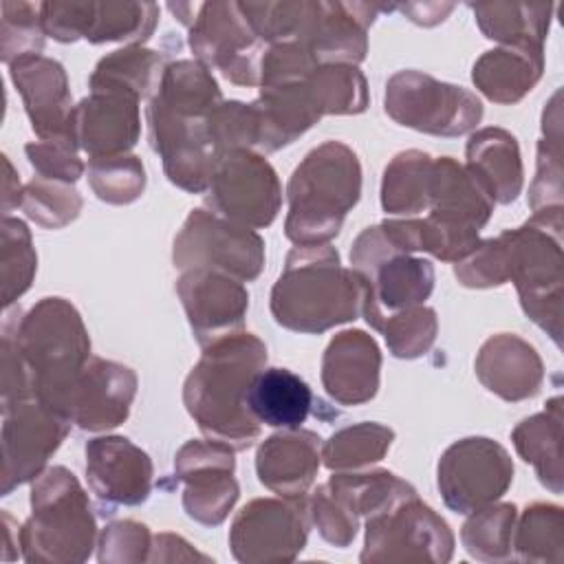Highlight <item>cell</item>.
<instances>
[{
	"mask_svg": "<svg viewBox=\"0 0 564 564\" xmlns=\"http://www.w3.org/2000/svg\"><path fill=\"white\" fill-rule=\"evenodd\" d=\"M267 364V346L253 333H236L203 348L183 386V403L207 438L247 449L262 425L249 410L247 392Z\"/></svg>",
	"mask_w": 564,
	"mask_h": 564,
	"instance_id": "obj_1",
	"label": "cell"
},
{
	"mask_svg": "<svg viewBox=\"0 0 564 564\" xmlns=\"http://www.w3.org/2000/svg\"><path fill=\"white\" fill-rule=\"evenodd\" d=\"M366 291V280L355 269L341 267L335 247L295 245L271 289V315L289 330L319 335L357 319Z\"/></svg>",
	"mask_w": 564,
	"mask_h": 564,
	"instance_id": "obj_2",
	"label": "cell"
},
{
	"mask_svg": "<svg viewBox=\"0 0 564 564\" xmlns=\"http://www.w3.org/2000/svg\"><path fill=\"white\" fill-rule=\"evenodd\" d=\"M2 330L18 346L33 397L62 414L77 375L93 357L79 311L64 297H42L18 319L4 311Z\"/></svg>",
	"mask_w": 564,
	"mask_h": 564,
	"instance_id": "obj_3",
	"label": "cell"
},
{
	"mask_svg": "<svg viewBox=\"0 0 564 564\" xmlns=\"http://www.w3.org/2000/svg\"><path fill=\"white\" fill-rule=\"evenodd\" d=\"M359 196L361 165L357 154L341 141H324L302 159L289 178L286 238L297 247L328 245Z\"/></svg>",
	"mask_w": 564,
	"mask_h": 564,
	"instance_id": "obj_4",
	"label": "cell"
},
{
	"mask_svg": "<svg viewBox=\"0 0 564 564\" xmlns=\"http://www.w3.org/2000/svg\"><path fill=\"white\" fill-rule=\"evenodd\" d=\"M97 538L90 500L73 471L46 467L31 487V516L18 531L26 562L73 564L88 560Z\"/></svg>",
	"mask_w": 564,
	"mask_h": 564,
	"instance_id": "obj_5",
	"label": "cell"
},
{
	"mask_svg": "<svg viewBox=\"0 0 564 564\" xmlns=\"http://www.w3.org/2000/svg\"><path fill=\"white\" fill-rule=\"evenodd\" d=\"M507 282L516 284L522 311L560 346L562 339V209L533 214L500 234Z\"/></svg>",
	"mask_w": 564,
	"mask_h": 564,
	"instance_id": "obj_6",
	"label": "cell"
},
{
	"mask_svg": "<svg viewBox=\"0 0 564 564\" xmlns=\"http://www.w3.org/2000/svg\"><path fill=\"white\" fill-rule=\"evenodd\" d=\"M350 269L366 280L361 315L379 330L381 322L403 308L423 304L434 289V267L425 258L399 251L381 225L366 227L350 247Z\"/></svg>",
	"mask_w": 564,
	"mask_h": 564,
	"instance_id": "obj_7",
	"label": "cell"
},
{
	"mask_svg": "<svg viewBox=\"0 0 564 564\" xmlns=\"http://www.w3.org/2000/svg\"><path fill=\"white\" fill-rule=\"evenodd\" d=\"M383 106L399 126L436 137H460L482 119V104L471 90L412 68L388 79Z\"/></svg>",
	"mask_w": 564,
	"mask_h": 564,
	"instance_id": "obj_8",
	"label": "cell"
},
{
	"mask_svg": "<svg viewBox=\"0 0 564 564\" xmlns=\"http://www.w3.org/2000/svg\"><path fill=\"white\" fill-rule=\"evenodd\" d=\"M454 533L449 524L419 496L366 518L361 562H449Z\"/></svg>",
	"mask_w": 564,
	"mask_h": 564,
	"instance_id": "obj_9",
	"label": "cell"
},
{
	"mask_svg": "<svg viewBox=\"0 0 564 564\" xmlns=\"http://www.w3.org/2000/svg\"><path fill=\"white\" fill-rule=\"evenodd\" d=\"M172 262L181 271L214 269L251 282L264 267V240L256 229L207 209H192L174 238Z\"/></svg>",
	"mask_w": 564,
	"mask_h": 564,
	"instance_id": "obj_10",
	"label": "cell"
},
{
	"mask_svg": "<svg viewBox=\"0 0 564 564\" xmlns=\"http://www.w3.org/2000/svg\"><path fill=\"white\" fill-rule=\"evenodd\" d=\"M209 212L249 227H269L282 205V185L273 165L253 150H227L218 154L207 196Z\"/></svg>",
	"mask_w": 564,
	"mask_h": 564,
	"instance_id": "obj_11",
	"label": "cell"
},
{
	"mask_svg": "<svg viewBox=\"0 0 564 564\" xmlns=\"http://www.w3.org/2000/svg\"><path fill=\"white\" fill-rule=\"evenodd\" d=\"M511 482L513 460L509 452L487 436L452 443L436 467L441 498L456 513H471L496 502Z\"/></svg>",
	"mask_w": 564,
	"mask_h": 564,
	"instance_id": "obj_12",
	"label": "cell"
},
{
	"mask_svg": "<svg viewBox=\"0 0 564 564\" xmlns=\"http://www.w3.org/2000/svg\"><path fill=\"white\" fill-rule=\"evenodd\" d=\"M308 522L304 498H256L231 522V555L245 564L293 562L306 546Z\"/></svg>",
	"mask_w": 564,
	"mask_h": 564,
	"instance_id": "obj_13",
	"label": "cell"
},
{
	"mask_svg": "<svg viewBox=\"0 0 564 564\" xmlns=\"http://www.w3.org/2000/svg\"><path fill=\"white\" fill-rule=\"evenodd\" d=\"M196 62L236 86H258L262 40L247 22L240 2H205L189 26Z\"/></svg>",
	"mask_w": 564,
	"mask_h": 564,
	"instance_id": "obj_14",
	"label": "cell"
},
{
	"mask_svg": "<svg viewBox=\"0 0 564 564\" xmlns=\"http://www.w3.org/2000/svg\"><path fill=\"white\" fill-rule=\"evenodd\" d=\"M70 421L31 397L2 410V478L0 494L35 480L70 430Z\"/></svg>",
	"mask_w": 564,
	"mask_h": 564,
	"instance_id": "obj_15",
	"label": "cell"
},
{
	"mask_svg": "<svg viewBox=\"0 0 564 564\" xmlns=\"http://www.w3.org/2000/svg\"><path fill=\"white\" fill-rule=\"evenodd\" d=\"M234 452V447L214 438H192L176 452L174 474L185 482L183 509L205 527L225 522L238 500Z\"/></svg>",
	"mask_w": 564,
	"mask_h": 564,
	"instance_id": "obj_16",
	"label": "cell"
},
{
	"mask_svg": "<svg viewBox=\"0 0 564 564\" xmlns=\"http://www.w3.org/2000/svg\"><path fill=\"white\" fill-rule=\"evenodd\" d=\"M145 119L150 145L161 156L170 183L189 194L207 192L218 159L207 132V119L172 112L156 99L148 101Z\"/></svg>",
	"mask_w": 564,
	"mask_h": 564,
	"instance_id": "obj_17",
	"label": "cell"
},
{
	"mask_svg": "<svg viewBox=\"0 0 564 564\" xmlns=\"http://www.w3.org/2000/svg\"><path fill=\"white\" fill-rule=\"evenodd\" d=\"M176 293L203 348L242 330L249 293L240 280L214 269H187L176 280Z\"/></svg>",
	"mask_w": 564,
	"mask_h": 564,
	"instance_id": "obj_18",
	"label": "cell"
},
{
	"mask_svg": "<svg viewBox=\"0 0 564 564\" xmlns=\"http://www.w3.org/2000/svg\"><path fill=\"white\" fill-rule=\"evenodd\" d=\"M137 375L132 368L90 357L77 375L62 414L86 432H106L121 425L137 394Z\"/></svg>",
	"mask_w": 564,
	"mask_h": 564,
	"instance_id": "obj_19",
	"label": "cell"
},
{
	"mask_svg": "<svg viewBox=\"0 0 564 564\" xmlns=\"http://www.w3.org/2000/svg\"><path fill=\"white\" fill-rule=\"evenodd\" d=\"M397 4L372 2H322L313 0L311 13L297 37L317 66L359 64L368 53V29L381 11Z\"/></svg>",
	"mask_w": 564,
	"mask_h": 564,
	"instance_id": "obj_20",
	"label": "cell"
},
{
	"mask_svg": "<svg viewBox=\"0 0 564 564\" xmlns=\"http://www.w3.org/2000/svg\"><path fill=\"white\" fill-rule=\"evenodd\" d=\"M9 75L22 95L24 110L37 139L75 141V106L64 66L44 55H26L9 64Z\"/></svg>",
	"mask_w": 564,
	"mask_h": 564,
	"instance_id": "obj_21",
	"label": "cell"
},
{
	"mask_svg": "<svg viewBox=\"0 0 564 564\" xmlns=\"http://www.w3.org/2000/svg\"><path fill=\"white\" fill-rule=\"evenodd\" d=\"M134 95L115 88H90L75 106L73 130L88 159L128 154L139 141L141 117Z\"/></svg>",
	"mask_w": 564,
	"mask_h": 564,
	"instance_id": "obj_22",
	"label": "cell"
},
{
	"mask_svg": "<svg viewBox=\"0 0 564 564\" xmlns=\"http://www.w3.org/2000/svg\"><path fill=\"white\" fill-rule=\"evenodd\" d=\"M86 476L101 502L141 505L152 491V460L126 436H97L86 443Z\"/></svg>",
	"mask_w": 564,
	"mask_h": 564,
	"instance_id": "obj_23",
	"label": "cell"
},
{
	"mask_svg": "<svg viewBox=\"0 0 564 564\" xmlns=\"http://www.w3.org/2000/svg\"><path fill=\"white\" fill-rule=\"evenodd\" d=\"M381 352L359 328L337 333L322 357V386L339 405H361L379 390Z\"/></svg>",
	"mask_w": 564,
	"mask_h": 564,
	"instance_id": "obj_24",
	"label": "cell"
},
{
	"mask_svg": "<svg viewBox=\"0 0 564 564\" xmlns=\"http://www.w3.org/2000/svg\"><path fill=\"white\" fill-rule=\"evenodd\" d=\"M322 465V438L311 430H282L256 454L258 480L282 498H304Z\"/></svg>",
	"mask_w": 564,
	"mask_h": 564,
	"instance_id": "obj_25",
	"label": "cell"
},
{
	"mask_svg": "<svg viewBox=\"0 0 564 564\" xmlns=\"http://www.w3.org/2000/svg\"><path fill=\"white\" fill-rule=\"evenodd\" d=\"M476 377L505 401H524L538 394L544 366L538 350L513 333L491 335L476 355Z\"/></svg>",
	"mask_w": 564,
	"mask_h": 564,
	"instance_id": "obj_26",
	"label": "cell"
},
{
	"mask_svg": "<svg viewBox=\"0 0 564 564\" xmlns=\"http://www.w3.org/2000/svg\"><path fill=\"white\" fill-rule=\"evenodd\" d=\"M494 205L489 192L465 165L452 156L434 159L427 216L449 227L480 231L489 223Z\"/></svg>",
	"mask_w": 564,
	"mask_h": 564,
	"instance_id": "obj_27",
	"label": "cell"
},
{
	"mask_svg": "<svg viewBox=\"0 0 564 564\" xmlns=\"http://www.w3.org/2000/svg\"><path fill=\"white\" fill-rule=\"evenodd\" d=\"M258 115V152H275L297 137H302L308 128H313L322 115L311 97L306 79L284 86L260 88L258 99L253 101Z\"/></svg>",
	"mask_w": 564,
	"mask_h": 564,
	"instance_id": "obj_28",
	"label": "cell"
},
{
	"mask_svg": "<svg viewBox=\"0 0 564 564\" xmlns=\"http://www.w3.org/2000/svg\"><path fill=\"white\" fill-rule=\"evenodd\" d=\"M544 70V48L498 46L485 51L471 68L474 86L491 101L518 104L540 82Z\"/></svg>",
	"mask_w": 564,
	"mask_h": 564,
	"instance_id": "obj_29",
	"label": "cell"
},
{
	"mask_svg": "<svg viewBox=\"0 0 564 564\" xmlns=\"http://www.w3.org/2000/svg\"><path fill=\"white\" fill-rule=\"evenodd\" d=\"M465 167L480 181L494 203L509 205L522 192V159L518 139L505 128L476 130L467 141Z\"/></svg>",
	"mask_w": 564,
	"mask_h": 564,
	"instance_id": "obj_30",
	"label": "cell"
},
{
	"mask_svg": "<svg viewBox=\"0 0 564 564\" xmlns=\"http://www.w3.org/2000/svg\"><path fill=\"white\" fill-rule=\"evenodd\" d=\"M247 403L251 414L260 425L280 427V430H295L302 427L306 421L313 392L308 383L291 372L289 368H262L247 392Z\"/></svg>",
	"mask_w": 564,
	"mask_h": 564,
	"instance_id": "obj_31",
	"label": "cell"
},
{
	"mask_svg": "<svg viewBox=\"0 0 564 564\" xmlns=\"http://www.w3.org/2000/svg\"><path fill=\"white\" fill-rule=\"evenodd\" d=\"M511 441L524 463H531L540 482L562 494V397H553L546 410L520 421Z\"/></svg>",
	"mask_w": 564,
	"mask_h": 564,
	"instance_id": "obj_32",
	"label": "cell"
},
{
	"mask_svg": "<svg viewBox=\"0 0 564 564\" xmlns=\"http://www.w3.org/2000/svg\"><path fill=\"white\" fill-rule=\"evenodd\" d=\"M478 29L485 37L502 46H540L551 29L553 4H520V2H487L469 4Z\"/></svg>",
	"mask_w": 564,
	"mask_h": 564,
	"instance_id": "obj_33",
	"label": "cell"
},
{
	"mask_svg": "<svg viewBox=\"0 0 564 564\" xmlns=\"http://www.w3.org/2000/svg\"><path fill=\"white\" fill-rule=\"evenodd\" d=\"M326 487L357 518L375 516L410 496H416V489L397 474L370 467L357 471H335L326 480Z\"/></svg>",
	"mask_w": 564,
	"mask_h": 564,
	"instance_id": "obj_34",
	"label": "cell"
},
{
	"mask_svg": "<svg viewBox=\"0 0 564 564\" xmlns=\"http://www.w3.org/2000/svg\"><path fill=\"white\" fill-rule=\"evenodd\" d=\"M150 99H156L172 112L207 119L223 101V95L207 66L196 59H178L163 68L159 90Z\"/></svg>",
	"mask_w": 564,
	"mask_h": 564,
	"instance_id": "obj_35",
	"label": "cell"
},
{
	"mask_svg": "<svg viewBox=\"0 0 564 564\" xmlns=\"http://www.w3.org/2000/svg\"><path fill=\"white\" fill-rule=\"evenodd\" d=\"M161 53L143 44H128L101 57L88 77L90 88H115L134 95L137 99L152 97L159 90L163 75Z\"/></svg>",
	"mask_w": 564,
	"mask_h": 564,
	"instance_id": "obj_36",
	"label": "cell"
},
{
	"mask_svg": "<svg viewBox=\"0 0 564 564\" xmlns=\"http://www.w3.org/2000/svg\"><path fill=\"white\" fill-rule=\"evenodd\" d=\"M434 159L421 150L399 152L383 170L381 207L386 214L412 218L430 207Z\"/></svg>",
	"mask_w": 564,
	"mask_h": 564,
	"instance_id": "obj_37",
	"label": "cell"
},
{
	"mask_svg": "<svg viewBox=\"0 0 564 564\" xmlns=\"http://www.w3.org/2000/svg\"><path fill=\"white\" fill-rule=\"evenodd\" d=\"M511 557L522 562L564 560V513L557 505L533 502L516 518Z\"/></svg>",
	"mask_w": 564,
	"mask_h": 564,
	"instance_id": "obj_38",
	"label": "cell"
},
{
	"mask_svg": "<svg viewBox=\"0 0 564 564\" xmlns=\"http://www.w3.org/2000/svg\"><path fill=\"white\" fill-rule=\"evenodd\" d=\"M394 441V430L375 421L341 427L322 443V460L330 471H357L379 463Z\"/></svg>",
	"mask_w": 564,
	"mask_h": 564,
	"instance_id": "obj_39",
	"label": "cell"
},
{
	"mask_svg": "<svg viewBox=\"0 0 564 564\" xmlns=\"http://www.w3.org/2000/svg\"><path fill=\"white\" fill-rule=\"evenodd\" d=\"M542 139L538 143V170L529 189L533 214L562 209V112L560 93L553 95L542 117Z\"/></svg>",
	"mask_w": 564,
	"mask_h": 564,
	"instance_id": "obj_40",
	"label": "cell"
},
{
	"mask_svg": "<svg viewBox=\"0 0 564 564\" xmlns=\"http://www.w3.org/2000/svg\"><path fill=\"white\" fill-rule=\"evenodd\" d=\"M306 86L319 115H359L368 108V84L355 64H324L308 77Z\"/></svg>",
	"mask_w": 564,
	"mask_h": 564,
	"instance_id": "obj_41",
	"label": "cell"
},
{
	"mask_svg": "<svg viewBox=\"0 0 564 564\" xmlns=\"http://www.w3.org/2000/svg\"><path fill=\"white\" fill-rule=\"evenodd\" d=\"M159 7L154 2H95L86 31L88 42L143 44L154 31Z\"/></svg>",
	"mask_w": 564,
	"mask_h": 564,
	"instance_id": "obj_42",
	"label": "cell"
},
{
	"mask_svg": "<svg viewBox=\"0 0 564 564\" xmlns=\"http://www.w3.org/2000/svg\"><path fill=\"white\" fill-rule=\"evenodd\" d=\"M516 518L518 509L511 502H491L478 511H471L460 529V542L465 551L480 562L509 560Z\"/></svg>",
	"mask_w": 564,
	"mask_h": 564,
	"instance_id": "obj_43",
	"label": "cell"
},
{
	"mask_svg": "<svg viewBox=\"0 0 564 564\" xmlns=\"http://www.w3.org/2000/svg\"><path fill=\"white\" fill-rule=\"evenodd\" d=\"M35 269H37V253L33 249V240L26 223L13 216H2L0 280H2L4 308H9L22 293L29 291Z\"/></svg>",
	"mask_w": 564,
	"mask_h": 564,
	"instance_id": "obj_44",
	"label": "cell"
},
{
	"mask_svg": "<svg viewBox=\"0 0 564 564\" xmlns=\"http://www.w3.org/2000/svg\"><path fill=\"white\" fill-rule=\"evenodd\" d=\"M82 196L70 183L35 176L22 187L20 209L40 227L62 229L82 212Z\"/></svg>",
	"mask_w": 564,
	"mask_h": 564,
	"instance_id": "obj_45",
	"label": "cell"
},
{
	"mask_svg": "<svg viewBox=\"0 0 564 564\" xmlns=\"http://www.w3.org/2000/svg\"><path fill=\"white\" fill-rule=\"evenodd\" d=\"M88 183L95 196L110 205H128L145 189V170L139 156L117 154L88 159Z\"/></svg>",
	"mask_w": 564,
	"mask_h": 564,
	"instance_id": "obj_46",
	"label": "cell"
},
{
	"mask_svg": "<svg viewBox=\"0 0 564 564\" xmlns=\"http://www.w3.org/2000/svg\"><path fill=\"white\" fill-rule=\"evenodd\" d=\"M436 311L423 304L397 311L388 315L379 326L388 350L399 359H416L425 355L436 339Z\"/></svg>",
	"mask_w": 564,
	"mask_h": 564,
	"instance_id": "obj_47",
	"label": "cell"
},
{
	"mask_svg": "<svg viewBox=\"0 0 564 564\" xmlns=\"http://www.w3.org/2000/svg\"><path fill=\"white\" fill-rule=\"evenodd\" d=\"M313 0H280V2H240V9L253 33L269 44L297 42Z\"/></svg>",
	"mask_w": 564,
	"mask_h": 564,
	"instance_id": "obj_48",
	"label": "cell"
},
{
	"mask_svg": "<svg viewBox=\"0 0 564 564\" xmlns=\"http://www.w3.org/2000/svg\"><path fill=\"white\" fill-rule=\"evenodd\" d=\"M0 53L2 62L11 64L26 55H40L44 46V29L40 4L2 2L0 4Z\"/></svg>",
	"mask_w": 564,
	"mask_h": 564,
	"instance_id": "obj_49",
	"label": "cell"
},
{
	"mask_svg": "<svg viewBox=\"0 0 564 564\" xmlns=\"http://www.w3.org/2000/svg\"><path fill=\"white\" fill-rule=\"evenodd\" d=\"M207 132L216 154L227 150H253L258 152V115L253 104L220 101L207 115Z\"/></svg>",
	"mask_w": 564,
	"mask_h": 564,
	"instance_id": "obj_50",
	"label": "cell"
},
{
	"mask_svg": "<svg viewBox=\"0 0 564 564\" xmlns=\"http://www.w3.org/2000/svg\"><path fill=\"white\" fill-rule=\"evenodd\" d=\"M317 68L311 53L300 42L271 44L260 57V88L284 86L306 79Z\"/></svg>",
	"mask_w": 564,
	"mask_h": 564,
	"instance_id": "obj_51",
	"label": "cell"
},
{
	"mask_svg": "<svg viewBox=\"0 0 564 564\" xmlns=\"http://www.w3.org/2000/svg\"><path fill=\"white\" fill-rule=\"evenodd\" d=\"M77 143L66 141V139H51V141H33L26 143L24 152L35 170L37 176L48 178V181H59V183H75L86 165L77 154Z\"/></svg>",
	"mask_w": 564,
	"mask_h": 564,
	"instance_id": "obj_52",
	"label": "cell"
},
{
	"mask_svg": "<svg viewBox=\"0 0 564 564\" xmlns=\"http://www.w3.org/2000/svg\"><path fill=\"white\" fill-rule=\"evenodd\" d=\"M308 516L311 522L317 527L319 535L337 546V549H346L359 529V518L355 513H350L324 485H319L311 500H308Z\"/></svg>",
	"mask_w": 564,
	"mask_h": 564,
	"instance_id": "obj_53",
	"label": "cell"
},
{
	"mask_svg": "<svg viewBox=\"0 0 564 564\" xmlns=\"http://www.w3.org/2000/svg\"><path fill=\"white\" fill-rule=\"evenodd\" d=\"M152 546V533L143 522L137 520H119L108 524L99 535V562H117V564H134L148 562Z\"/></svg>",
	"mask_w": 564,
	"mask_h": 564,
	"instance_id": "obj_54",
	"label": "cell"
},
{
	"mask_svg": "<svg viewBox=\"0 0 564 564\" xmlns=\"http://www.w3.org/2000/svg\"><path fill=\"white\" fill-rule=\"evenodd\" d=\"M90 0H70V2H40L42 29L57 42H75L86 37L90 18H93Z\"/></svg>",
	"mask_w": 564,
	"mask_h": 564,
	"instance_id": "obj_55",
	"label": "cell"
},
{
	"mask_svg": "<svg viewBox=\"0 0 564 564\" xmlns=\"http://www.w3.org/2000/svg\"><path fill=\"white\" fill-rule=\"evenodd\" d=\"M33 390H31V381H29V372L26 366L18 352V346L13 341V337L2 330V339H0V401H2V410L15 405L18 401L31 399Z\"/></svg>",
	"mask_w": 564,
	"mask_h": 564,
	"instance_id": "obj_56",
	"label": "cell"
},
{
	"mask_svg": "<svg viewBox=\"0 0 564 564\" xmlns=\"http://www.w3.org/2000/svg\"><path fill=\"white\" fill-rule=\"evenodd\" d=\"M178 562V560H207V555L194 551L183 538L174 533H159L152 538L148 562Z\"/></svg>",
	"mask_w": 564,
	"mask_h": 564,
	"instance_id": "obj_57",
	"label": "cell"
},
{
	"mask_svg": "<svg viewBox=\"0 0 564 564\" xmlns=\"http://www.w3.org/2000/svg\"><path fill=\"white\" fill-rule=\"evenodd\" d=\"M408 20L421 24V26H434L447 18V13L454 9L452 2H405L397 4Z\"/></svg>",
	"mask_w": 564,
	"mask_h": 564,
	"instance_id": "obj_58",
	"label": "cell"
},
{
	"mask_svg": "<svg viewBox=\"0 0 564 564\" xmlns=\"http://www.w3.org/2000/svg\"><path fill=\"white\" fill-rule=\"evenodd\" d=\"M20 198H22L20 181L13 172L11 161L4 156V183H2V212H4V216H9V212L13 207H20Z\"/></svg>",
	"mask_w": 564,
	"mask_h": 564,
	"instance_id": "obj_59",
	"label": "cell"
}]
</instances>
